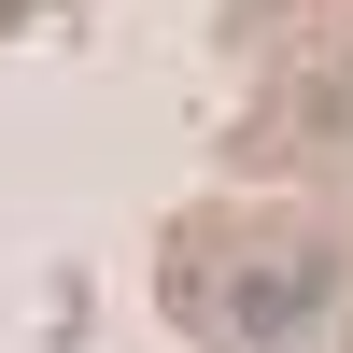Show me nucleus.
Returning <instances> with one entry per match:
<instances>
[{"mask_svg": "<svg viewBox=\"0 0 353 353\" xmlns=\"http://www.w3.org/2000/svg\"><path fill=\"white\" fill-rule=\"evenodd\" d=\"M325 297H339V254H283V269H254L241 297H226V325H241L254 353H269V339H297Z\"/></svg>", "mask_w": 353, "mask_h": 353, "instance_id": "nucleus-1", "label": "nucleus"}]
</instances>
